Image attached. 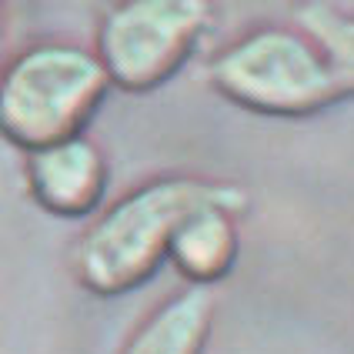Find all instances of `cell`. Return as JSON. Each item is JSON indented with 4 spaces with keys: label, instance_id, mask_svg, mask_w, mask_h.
Masks as SVG:
<instances>
[{
    "label": "cell",
    "instance_id": "8992f818",
    "mask_svg": "<svg viewBox=\"0 0 354 354\" xmlns=\"http://www.w3.org/2000/svg\"><path fill=\"white\" fill-rule=\"evenodd\" d=\"M241 244V214L224 207H201L177 224L167 264L187 281V288L211 291L234 271Z\"/></svg>",
    "mask_w": 354,
    "mask_h": 354
},
{
    "label": "cell",
    "instance_id": "5b68a950",
    "mask_svg": "<svg viewBox=\"0 0 354 354\" xmlns=\"http://www.w3.org/2000/svg\"><path fill=\"white\" fill-rule=\"evenodd\" d=\"M24 184L40 211L60 221H91L107 201L111 164L91 134L30 151Z\"/></svg>",
    "mask_w": 354,
    "mask_h": 354
},
{
    "label": "cell",
    "instance_id": "6da1fadb",
    "mask_svg": "<svg viewBox=\"0 0 354 354\" xmlns=\"http://www.w3.org/2000/svg\"><path fill=\"white\" fill-rule=\"evenodd\" d=\"M201 207L244 214L251 194L244 184L204 174H158L100 207L74 237L67 271L87 295L114 301L154 281L167 264L177 224Z\"/></svg>",
    "mask_w": 354,
    "mask_h": 354
},
{
    "label": "cell",
    "instance_id": "7a4b0ae2",
    "mask_svg": "<svg viewBox=\"0 0 354 354\" xmlns=\"http://www.w3.org/2000/svg\"><path fill=\"white\" fill-rule=\"evenodd\" d=\"M207 84L257 118H317L351 97L354 74L337 71L291 24H254L207 60Z\"/></svg>",
    "mask_w": 354,
    "mask_h": 354
},
{
    "label": "cell",
    "instance_id": "9c48e42d",
    "mask_svg": "<svg viewBox=\"0 0 354 354\" xmlns=\"http://www.w3.org/2000/svg\"><path fill=\"white\" fill-rule=\"evenodd\" d=\"M7 10L0 7V74H3V67H7Z\"/></svg>",
    "mask_w": 354,
    "mask_h": 354
},
{
    "label": "cell",
    "instance_id": "ba28073f",
    "mask_svg": "<svg viewBox=\"0 0 354 354\" xmlns=\"http://www.w3.org/2000/svg\"><path fill=\"white\" fill-rule=\"evenodd\" d=\"M291 17V27H297L337 71L354 74V14L348 3H301Z\"/></svg>",
    "mask_w": 354,
    "mask_h": 354
},
{
    "label": "cell",
    "instance_id": "3957f363",
    "mask_svg": "<svg viewBox=\"0 0 354 354\" xmlns=\"http://www.w3.org/2000/svg\"><path fill=\"white\" fill-rule=\"evenodd\" d=\"M111 94L91 47L77 40H34L0 74V138L24 154L87 134Z\"/></svg>",
    "mask_w": 354,
    "mask_h": 354
},
{
    "label": "cell",
    "instance_id": "52a82bcc",
    "mask_svg": "<svg viewBox=\"0 0 354 354\" xmlns=\"http://www.w3.org/2000/svg\"><path fill=\"white\" fill-rule=\"evenodd\" d=\"M214 295L201 288H184L164 297L127 335L118 354H204L214 335Z\"/></svg>",
    "mask_w": 354,
    "mask_h": 354
},
{
    "label": "cell",
    "instance_id": "277c9868",
    "mask_svg": "<svg viewBox=\"0 0 354 354\" xmlns=\"http://www.w3.org/2000/svg\"><path fill=\"white\" fill-rule=\"evenodd\" d=\"M211 24L214 7L204 0H120L100 14L91 50L111 91L151 94L187 67Z\"/></svg>",
    "mask_w": 354,
    "mask_h": 354
}]
</instances>
